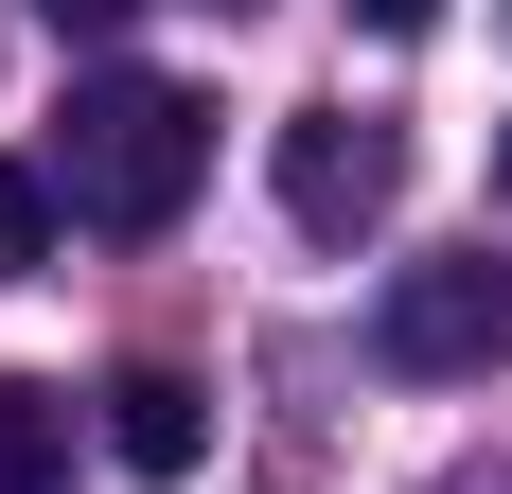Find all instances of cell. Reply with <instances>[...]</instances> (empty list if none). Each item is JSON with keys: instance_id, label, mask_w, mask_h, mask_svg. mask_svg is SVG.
<instances>
[{"instance_id": "obj_1", "label": "cell", "mask_w": 512, "mask_h": 494, "mask_svg": "<svg viewBox=\"0 0 512 494\" xmlns=\"http://www.w3.org/2000/svg\"><path fill=\"white\" fill-rule=\"evenodd\" d=\"M212 177V106L159 89V71H89L71 89V142H53V195L89 212V230H177Z\"/></svg>"}, {"instance_id": "obj_2", "label": "cell", "mask_w": 512, "mask_h": 494, "mask_svg": "<svg viewBox=\"0 0 512 494\" xmlns=\"http://www.w3.org/2000/svg\"><path fill=\"white\" fill-rule=\"evenodd\" d=\"M371 371H407V389H460V371H512V265H495V247L389 265V300H371Z\"/></svg>"}, {"instance_id": "obj_3", "label": "cell", "mask_w": 512, "mask_h": 494, "mask_svg": "<svg viewBox=\"0 0 512 494\" xmlns=\"http://www.w3.org/2000/svg\"><path fill=\"white\" fill-rule=\"evenodd\" d=\"M389 195H407V142H389L371 106H301V124H283V230L354 247V230H389Z\"/></svg>"}, {"instance_id": "obj_4", "label": "cell", "mask_w": 512, "mask_h": 494, "mask_svg": "<svg viewBox=\"0 0 512 494\" xmlns=\"http://www.w3.org/2000/svg\"><path fill=\"white\" fill-rule=\"evenodd\" d=\"M106 459L177 494V477L212 459V389H195V371H106Z\"/></svg>"}, {"instance_id": "obj_5", "label": "cell", "mask_w": 512, "mask_h": 494, "mask_svg": "<svg viewBox=\"0 0 512 494\" xmlns=\"http://www.w3.org/2000/svg\"><path fill=\"white\" fill-rule=\"evenodd\" d=\"M0 494H71V389L0 371Z\"/></svg>"}, {"instance_id": "obj_6", "label": "cell", "mask_w": 512, "mask_h": 494, "mask_svg": "<svg viewBox=\"0 0 512 494\" xmlns=\"http://www.w3.org/2000/svg\"><path fill=\"white\" fill-rule=\"evenodd\" d=\"M53 212H71V195H53L36 159H0V283H36V265H53Z\"/></svg>"}, {"instance_id": "obj_7", "label": "cell", "mask_w": 512, "mask_h": 494, "mask_svg": "<svg viewBox=\"0 0 512 494\" xmlns=\"http://www.w3.org/2000/svg\"><path fill=\"white\" fill-rule=\"evenodd\" d=\"M53 36H124V18H142V0H36Z\"/></svg>"}, {"instance_id": "obj_8", "label": "cell", "mask_w": 512, "mask_h": 494, "mask_svg": "<svg viewBox=\"0 0 512 494\" xmlns=\"http://www.w3.org/2000/svg\"><path fill=\"white\" fill-rule=\"evenodd\" d=\"M354 18H371V36H424V18H442V0H354Z\"/></svg>"}, {"instance_id": "obj_9", "label": "cell", "mask_w": 512, "mask_h": 494, "mask_svg": "<svg viewBox=\"0 0 512 494\" xmlns=\"http://www.w3.org/2000/svg\"><path fill=\"white\" fill-rule=\"evenodd\" d=\"M495 195H512V124H495Z\"/></svg>"}]
</instances>
